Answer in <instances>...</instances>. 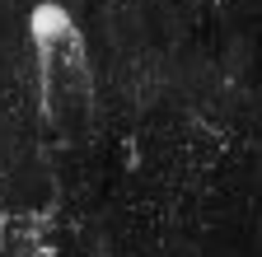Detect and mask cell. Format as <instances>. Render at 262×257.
Here are the masks:
<instances>
[{
	"instance_id": "obj_1",
	"label": "cell",
	"mask_w": 262,
	"mask_h": 257,
	"mask_svg": "<svg viewBox=\"0 0 262 257\" xmlns=\"http://www.w3.org/2000/svg\"><path fill=\"white\" fill-rule=\"evenodd\" d=\"M28 42L38 56L47 122L66 136H80V126L94 117V71H89L84 33L75 28L71 10H61L56 0H38L28 10Z\"/></svg>"
},
{
	"instance_id": "obj_2",
	"label": "cell",
	"mask_w": 262,
	"mask_h": 257,
	"mask_svg": "<svg viewBox=\"0 0 262 257\" xmlns=\"http://www.w3.org/2000/svg\"><path fill=\"white\" fill-rule=\"evenodd\" d=\"M0 257H52L47 243L38 239V229L24 220H5L0 224Z\"/></svg>"
}]
</instances>
